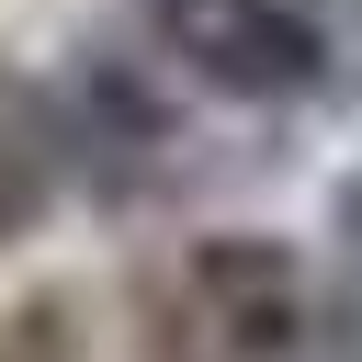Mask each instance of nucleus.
I'll return each mask as SVG.
<instances>
[{
	"instance_id": "f257e3e1",
	"label": "nucleus",
	"mask_w": 362,
	"mask_h": 362,
	"mask_svg": "<svg viewBox=\"0 0 362 362\" xmlns=\"http://www.w3.org/2000/svg\"><path fill=\"white\" fill-rule=\"evenodd\" d=\"M158 34L192 79L238 90V102H283L328 68V45L294 0H158Z\"/></svg>"
},
{
	"instance_id": "f03ea898",
	"label": "nucleus",
	"mask_w": 362,
	"mask_h": 362,
	"mask_svg": "<svg viewBox=\"0 0 362 362\" xmlns=\"http://www.w3.org/2000/svg\"><path fill=\"white\" fill-rule=\"evenodd\" d=\"M339 249H351V260H362V170H351V181H339Z\"/></svg>"
}]
</instances>
